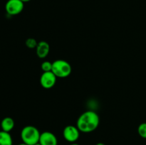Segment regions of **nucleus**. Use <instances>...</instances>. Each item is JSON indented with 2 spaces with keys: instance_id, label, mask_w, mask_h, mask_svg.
<instances>
[{
  "instance_id": "f257e3e1",
  "label": "nucleus",
  "mask_w": 146,
  "mask_h": 145,
  "mask_svg": "<svg viewBox=\"0 0 146 145\" xmlns=\"http://www.w3.org/2000/svg\"><path fill=\"white\" fill-rule=\"evenodd\" d=\"M100 123V118L98 114L92 110L83 112L76 122V127L81 132L90 133L98 128Z\"/></svg>"
},
{
  "instance_id": "f03ea898",
  "label": "nucleus",
  "mask_w": 146,
  "mask_h": 145,
  "mask_svg": "<svg viewBox=\"0 0 146 145\" xmlns=\"http://www.w3.org/2000/svg\"><path fill=\"white\" fill-rule=\"evenodd\" d=\"M41 133L36 127L27 125L21 131V139L24 143L28 145H34L39 142Z\"/></svg>"
},
{
  "instance_id": "7ed1b4c3",
  "label": "nucleus",
  "mask_w": 146,
  "mask_h": 145,
  "mask_svg": "<svg viewBox=\"0 0 146 145\" xmlns=\"http://www.w3.org/2000/svg\"><path fill=\"white\" fill-rule=\"evenodd\" d=\"M57 78H64L69 76L72 71V68L68 61L65 60H56L52 63V70Z\"/></svg>"
},
{
  "instance_id": "20e7f679",
  "label": "nucleus",
  "mask_w": 146,
  "mask_h": 145,
  "mask_svg": "<svg viewBox=\"0 0 146 145\" xmlns=\"http://www.w3.org/2000/svg\"><path fill=\"white\" fill-rule=\"evenodd\" d=\"M24 3L20 0H8L5 4V10L10 16L19 14L23 11Z\"/></svg>"
},
{
  "instance_id": "39448f33",
  "label": "nucleus",
  "mask_w": 146,
  "mask_h": 145,
  "mask_svg": "<svg viewBox=\"0 0 146 145\" xmlns=\"http://www.w3.org/2000/svg\"><path fill=\"white\" fill-rule=\"evenodd\" d=\"M80 132L76 126L68 125L63 130V136L66 141L70 143H74L79 138Z\"/></svg>"
},
{
  "instance_id": "423d86ee",
  "label": "nucleus",
  "mask_w": 146,
  "mask_h": 145,
  "mask_svg": "<svg viewBox=\"0 0 146 145\" xmlns=\"http://www.w3.org/2000/svg\"><path fill=\"white\" fill-rule=\"evenodd\" d=\"M57 77L52 71L44 72L40 77V84L45 89H50L55 85Z\"/></svg>"
},
{
  "instance_id": "0eeeda50",
  "label": "nucleus",
  "mask_w": 146,
  "mask_h": 145,
  "mask_svg": "<svg viewBox=\"0 0 146 145\" xmlns=\"http://www.w3.org/2000/svg\"><path fill=\"white\" fill-rule=\"evenodd\" d=\"M38 142L41 145H58V139L56 135L48 131L41 133Z\"/></svg>"
},
{
  "instance_id": "6e6552de",
  "label": "nucleus",
  "mask_w": 146,
  "mask_h": 145,
  "mask_svg": "<svg viewBox=\"0 0 146 145\" xmlns=\"http://www.w3.org/2000/svg\"><path fill=\"white\" fill-rule=\"evenodd\" d=\"M50 51V45L46 41H41L38 43L36 48V55L39 58H45L48 55Z\"/></svg>"
},
{
  "instance_id": "1a4fd4ad",
  "label": "nucleus",
  "mask_w": 146,
  "mask_h": 145,
  "mask_svg": "<svg viewBox=\"0 0 146 145\" xmlns=\"http://www.w3.org/2000/svg\"><path fill=\"white\" fill-rule=\"evenodd\" d=\"M14 120L10 117H4L1 122V130L7 132H10L14 127Z\"/></svg>"
},
{
  "instance_id": "9d476101",
  "label": "nucleus",
  "mask_w": 146,
  "mask_h": 145,
  "mask_svg": "<svg viewBox=\"0 0 146 145\" xmlns=\"http://www.w3.org/2000/svg\"><path fill=\"white\" fill-rule=\"evenodd\" d=\"M0 145H13V140L9 132L0 131Z\"/></svg>"
},
{
  "instance_id": "9b49d317",
  "label": "nucleus",
  "mask_w": 146,
  "mask_h": 145,
  "mask_svg": "<svg viewBox=\"0 0 146 145\" xmlns=\"http://www.w3.org/2000/svg\"><path fill=\"white\" fill-rule=\"evenodd\" d=\"M138 132L141 137L146 139V122L141 123L138 126Z\"/></svg>"
},
{
  "instance_id": "f8f14e48",
  "label": "nucleus",
  "mask_w": 146,
  "mask_h": 145,
  "mask_svg": "<svg viewBox=\"0 0 146 145\" xmlns=\"http://www.w3.org/2000/svg\"><path fill=\"white\" fill-rule=\"evenodd\" d=\"M26 45L27 47H28L29 48H36L37 46V44H38V42L36 41L35 38H27L26 40V42H25Z\"/></svg>"
},
{
  "instance_id": "ddd939ff",
  "label": "nucleus",
  "mask_w": 146,
  "mask_h": 145,
  "mask_svg": "<svg viewBox=\"0 0 146 145\" xmlns=\"http://www.w3.org/2000/svg\"><path fill=\"white\" fill-rule=\"evenodd\" d=\"M41 70L44 72H49V71H51V70H52V63L48 61H44L41 63Z\"/></svg>"
},
{
  "instance_id": "4468645a",
  "label": "nucleus",
  "mask_w": 146,
  "mask_h": 145,
  "mask_svg": "<svg viewBox=\"0 0 146 145\" xmlns=\"http://www.w3.org/2000/svg\"><path fill=\"white\" fill-rule=\"evenodd\" d=\"M20 1H21L22 2H24V3H26V2H29V1H30L31 0H20Z\"/></svg>"
},
{
  "instance_id": "2eb2a0df",
  "label": "nucleus",
  "mask_w": 146,
  "mask_h": 145,
  "mask_svg": "<svg viewBox=\"0 0 146 145\" xmlns=\"http://www.w3.org/2000/svg\"><path fill=\"white\" fill-rule=\"evenodd\" d=\"M96 145H106L105 144L102 143V142H99V143H97Z\"/></svg>"
},
{
  "instance_id": "dca6fc26",
  "label": "nucleus",
  "mask_w": 146,
  "mask_h": 145,
  "mask_svg": "<svg viewBox=\"0 0 146 145\" xmlns=\"http://www.w3.org/2000/svg\"><path fill=\"white\" fill-rule=\"evenodd\" d=\"M70 145H79V144H76V142H74V143H71Z\"/></svg>"
},
{
  "instance_id": "f3484780",
  "label": "nucleus",
  "mask_w": 146,
  "mask_h": 145,
  "mask_svg": "<svg viewBox=\"0 0 146 145\" xmlns=\"http://www.w3.org/2000/svg\"><path fill=\"white\" fill-rule=\"evenodd\" d=\"M18 145H28V144H25V143H24V142H22V143L19 144H18Z\"/></svg>"
},
{
  "instance_id": "a211bd4d",
  "label": "nucleus",
  "mask_w": 146,
  "mask_h": 145,
  "mask_svg": "<svg viewBox=\"0 0 146 145\" xmlns=\"http://www.w3.org/2000/svg\"><path fill=\"white\" fill-rule=\"evenodd\" d=\"M34 145H41V144L39 143V142H38V143L36 144H34Z\"/></svg>"
}]
</instances>
